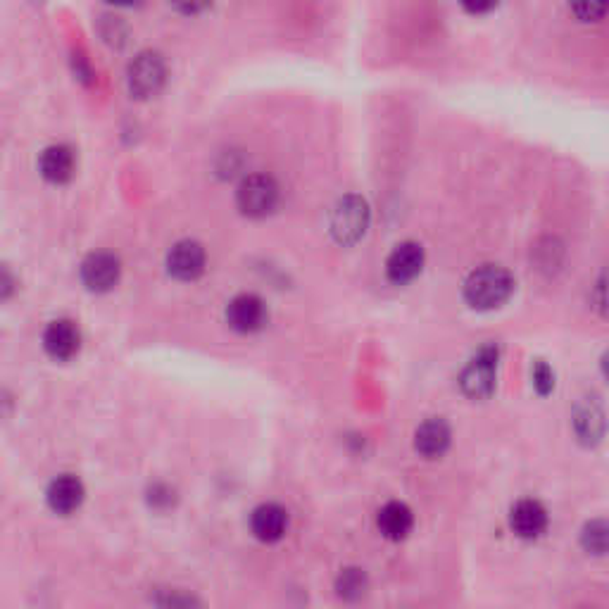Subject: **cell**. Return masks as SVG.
I'll return each instance as SVG.
<instances>
[{"label":"cell","instance_id":"obj_1","mask_svg":"<svg viewBox=\"0 0 609 609\" xmlns=\"http://www.w3.org/2000/svg\"><path fill=\"white\" fill-rule=\"evenodd\" d=\"M514 291V279L505 267L483 264L464 281V298L474 310H495L505 304Z\"/></svg>","mask_w":609,"mask_h":609},{"label":"cell","instance_id":"obj_2","mask_svg":"<svg viewBox=\"0 0 609 609\" xmlns=\"http://www.w3.org/2000/svg\"><path fill=\"white\" fill-rule=\"evenodd\" d=\"M369 226V208L360 195H346L331 214V233L338 243L353 245L366 233Z\"/></svg>","mask_w":609,"mask_h":609},{"label":"cell","instance_id":"obj_3","mask_svg":"<svg viewBox=\"0 0 609 609\" xmlns=\"http://www.w3.org/2000/svg\"><path fill=\"white\" fill-rule=\"evenodd\" d=\"M495 372H498V347L483 346L459 377V386L470 397L483 400L495 390Z\"/></svg>","mask_w":609,"mask_h":609},{"label":"cell","instance_id":"obj_4","mask_svg":"<svg viewBox=\"0 0 609 609\" xmlns=\"http://www.w3.org/2000/svg\"><path fill=\"white\" fill-rule=\"evenodd\" d=\"M238 208L248 217H267L279 202V186L267 174H253L238 186Z\"/></svg>","mask_w":609,"mask_h":609},{"label":"cell","instance_id":"obj_5","mask_svg":"<svg viewBox=\"0 0 609 609\" xmlns=\"http://www.w3.org/2000/svg\"><path fill=\"white\" fill-rule=\"evenodd\" d=\"M129 79V91L136 98H150L165 86L167 79V67L165 60L158 56V53H140L131 65H129L127 72Z\"/></svg>","mask_w":609,"mask_h":609},{"label":"cell","instance_id":"obj_6","mask_svg":"<svg viewBox=\"0 0 609 609\" xmlns=\"http://www.w3.org/2000/svg\"><path fill=\"white\" fill-rule=\"evenodd\" d=\"M226 322L233 331H241V334L260 331L267 324V304L253 293H243L226 307Z\"/></svg>","mask_w":609,"mask_h":609},{"label":"cell","instance_id":"obj_7","mask_svg":"<svg viewBox=\"0 0 609 609\" xmlns=\"http://www.w3.org/2000/svg\"><path fill=\"white\" fill-rule=\"evenodd\" d=\"M421 267H424V248L415 241H405V243L396 245V250L388 255L386 274L393 284L402 286V284L417 279L421 274Z\"/></svg>","mask_w":609,"mask_h":609},{"label":"cell","instance_id":"obj_8","mask_svg":"<svg viewBox=\"0 0 609 609\" xmlns=\"http://www.w3.org/2000/svg\"><path fill=\"white\" fill-rule=\"evenodd\" d=\"M167 269L179 281H193L205 272V250L195 241H181L170 250Z\"/></svg>","mask_w":609,"mask_h":609},{"label":"cell","instance_id":"obj_9","mask_svg":"<svg viewBox=\"0 0 609 609\" xmlns=\"http://www.w3.org/2000/svg\"><path fill=\"white\" fill-rule=\"evenodd\" d=\"M119 260L110 253H93L91 257H86V263L81 264V279H84L86 288L91 291H110L117 286L119 281Z\"/></svg>","mask_w":609,"mask_h":609},{"label":"cell","instance_id":"obj_10","mask_svg":"<svg viewBox=\"0 0 609 609\" xmlns=\"http://www.w3.org/2000/svg\"><path fill=\"white\" fill-rule=\"evenodd\" d=\"M43 346H46V353L56 360H69L74 355L79 353L81 346V335L79 329L74 326L67 319H57L46 329L43 334Z\"/></svg>","mask_w":609,"mask_h":609},{"label":"cell","instance_id":"obj_11","mask_svg":"<svg viewBox=\"0 0 609 609\" xmlns=\"http://www.w3.org/2000/svg\"><path fill=\"white\" fill-rule=\"evenodd\" d=\"M514 533L521 538H538L548 529V512L538 500H519L510 514Z\"/></svg>","mask_w":609,"mask_h":609},{"label":"cell","instance_id":"obj_12","mask_svg":"<svg viewBox=\"0 0 609 609\" xmlns=\"http://www.w3.org/2000/svg\"><path fill=\"white\" fill-rule=\"evenodd\" d=\"M250 529L255 533V538L264 542H274L284 538V533L288 531V514L284 507L269 502V505H260L253 512L250 519Z\"/></svg>","mask_w":609,"mask_h":609},{"label":"cell","instance_id":"obj_13","mask_svg":"<svg viewBox=\"0 0 609 609\" xmlns=\"http://www.w3.org/2000/svg\"><path fill=\"white\" fill-rule=\"evenodd\" d=\"M448 445H450V428L443 419H428L417 428L415 448L417 452H421L428 459L443 455L448 450Z\"/></svg>","mask_w":609,"mask_h":609},{"label":"cell","instance_id":"obj_14","mask_svg":"<svg viewBox=\"0 0 609 609\" xmlns=\"http://www.w3.org/2000/svg\"><path fill=\"white\" fill-rule=\"evenodd\" d=\"M74 160L72 148L67 146H50L41 155V174L53 183H67L74 177Z\"/></svg>","mask_w":609,"mask_h":609},{"label":"cell","instance_id":"obj_15","mask_svg":"<svg viewBox=\"0 0 609 609\" xmlns=\"http://www.w3.org/2000/svg\"><path fill=\"white\" fill-rule=\"evenodd\" d=\"M48 502L50 507L60 514L74 512V510H79V505L84 502V486H81L79 479H74V476H60V479L50 483Z\"/></svg>","mask_w":609,"mask_h":609},{"label":"cell","instance_id":"obj_16","mask_svg":"<svg viewBox=\"0 0 609 609\" xmlns=\"http://www.w3.org/2000/svg\"><path fill=\"white\" fill-rule=\"evenodd\" d=\"M415 526V517L409 512L408 505L402 502H388V505L378 512V529L390 541H402Z\"/></svg>","mask_w":609,"mask_h":609},{"label":"cell","instance_id":"obj_17","mask_svg":"<svg viewBox=\"0 0 609 609\" xmlns=\"http://www.w3.org/2000/svg\"><path fill=\"white\" fill-rule=\"evenodd\" d=\"M583 548L593 554H604L607 552V524L603 519L591 521V524L583 529Z\"/></svg>","mask_w":609,"mask_h":609},{"label":"cell","instance_id":"obj_18","mask_svg":"<svg viewBox=\"0 0 609 609\" xmlns=\"http://www.w3.org/2000/svg\"><path fill=\"white\" fill-rule=\"evenodd\" d=\"M365 573L360 569H346L341 573V579H338V593L347 600H355V597H360L365 593Z\"/></svg>","mask_w":609,"mask_h":609},{"label":"cell","instance_id":"obj_19","mask_svg":"<svg viewBox=\"0 0 609 609\" xmlns=\"http://www.w3.org/2000/svg\"><path fill=\"white\" fill-rule=\"evenodd\" d=\"M569 3L581 22H597L607 13V0H569Z\"/></svg>","mask_w":609,"mask_h":609},{"label":"cell","instance_id":"obj_20","mask_svg":"<svg viewBox=\"0 0 609 609\" xmlns=\"http://www.w3.org/2000/svg\"><path fill=\"white\" fill-rule=\"evenodd\" d=\"M533 386H536V390L541 393V396H548V393H552L554 372L548 365H545V362H538L536 369H533Z\"/></svg>","mask_w":609,"mask_h":609},{"label":"cell","instance_id":"obj_21","mask_svg":"<svg viewBox=\"0 0 609 609\" xmlns=\"http://www.w3.org/2000/svg\"><path fill=\"white\" fill-rule=\"evenodd\" d=\"M170 3L183 15H201L212 5V0H170Z\"/></svg>","mask_w":609,"mask_h":609},{"label":"cell","instance_id":"obj_22","mask_svg":"<svg viewBox=\"0 0 609 609\" xmlns=\"http://www.w3.org/2000/svg\"><path fill=\"white\" fill-rule=\"evenodd\" d=\"M459 3H462V7L467 10V13L481 17V15L493 13L500 0H459Z\"/></svg>","mask_w":609,"mask_h":609},{"label":"cell","instance_id":"obj_23","mask_svg":"<svg viewBox=\"0 0 609 609\" xmlns=\"http://www.w3.org/2000/svg\"><path fill=\"white\" fill-rule=\"evenodd\" d=\"M15 288H17L15 274L5 267V264H0V303H5V300L15 293Z\"/></svg>","mask_w":609,"mask_h":609},{"label":"cell","instance_id":"obj_24","mask_svg":"<svg viewBox=\"0 0 609 609\" xmlns=\"http://www.w3.org/2000/svg\"><path fill=\"white\" fill-rule=\"evenodd\" d=\"M152 498H150V502L155 507H167V505H171V495H170V488H162V486H158L155 488V490H152Z\"/></svg>","mask_w":609,"mask_h":609},{"label":"cell","instance_id":"obj_25","mask_svg":"<svg viewBox=\"0 0 609 609\" xmlns=\"http://www.w3.org/2000/svg\"><path fill=\"white\" fill-rule=\"evenodd\" d=\"M108 3H117V5H134L136 0H108Z\"/></svg>","mask_w":609,"mask_h":609}]
</instances>
